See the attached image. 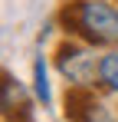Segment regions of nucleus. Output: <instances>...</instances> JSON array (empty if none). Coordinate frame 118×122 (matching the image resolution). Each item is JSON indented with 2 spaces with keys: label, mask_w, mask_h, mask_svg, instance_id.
<instances>
[{
  "label": "nucleus",
  "mask_w": 118,
  "mask_h": 122,
  "mask_svg": "<svg viewBox=\"0 0 118 122\" xmlns=\"http://www.w3.org/2000/svg\"><path fill=\"white\" fill-rule=\"evenodd\" d=\"M66 23L95 46L118 43V10L105 0H79L66 7Z\"/></svg>",
  "instance_id": "f257e3e1"
},
{
  "label": "nucleus",
  "mask_w": 118,
  "mask_h": 122,
  "mask_svg": "<svg viewBox=\"0 0 118 122\" xmlns=\"http://www.w3.org/2000/svg\"><path fill=\"white\" fill-rule=\"evenodd\" d=\"M98 63L89 50H82L76 43H62L56 53V66L62 69V76L72 82V86H89V82H95L98 76Z\"/></svg>",
  "instance_id": "f03ea898"
},
{
  "label": "nucleus",
  "mask_w": 118,
  "mask_h": 122,
  "mask_svg": "<svg viewBox=\"0 0 118 122\" xmlns=\"http://www.w3.org/2000/svg\"><path fill=\"white\" fill-rule=\"evenodd\" d=\"M66 116L72 122H112V112L105 102H98L85 86H72L66 92Z\"/></svg>",
  "instance_id": "7ed1b4c3"
},
{
  "label": "nucleus",
  "mask_w": 118,
  "mask_h": 122,
  "mask_svg": "<svg viewBox=\"0 0 118 122\" xmlns=\"http://www.w3.org/2000/svg\"><path fill=\"white\" fill-rule=\"evenodd\" d=\"M98 79L105 82L112 92H118V53H105L98 63Z\"/></svg>",
  "instance_id": "20e7f679"
},
{
  "label": "nucleus",
  "mask_w": 118,
  "mask_h": 122,
  "mask_svg": "<svg viewBox=\"0 0 118 122\" xmlns=\"http://www.w3.org/2000/svg\"><path fill=\"white\" fill-rule=\"evenodd\" d=\"M33 89H36V96L46 106L49 102V82H46V63H43V56H36V63H33Z\"/></svg>",
  "instance_id": "39448f33"
}]
</instances>
